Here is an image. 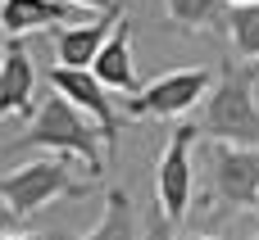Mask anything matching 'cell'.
<instances>
[{
	"label": "cell",
	"mask_w": 259,
	"mask_h": 240,
	"mask_svg": "<svg viewBox=\"0 0 259 240\" xmlns=\"http://www.w3.org/2000/svg\"><path fill=\"white\" fill-rule=\"evenodd\" d=\"M18 145L23 150H50L55 159H82L91 177L105 172V150H100L105 136H100V127L55 91H50V100H41L27 132L18 136Z\"/></svg>",
	"instance_id": "6da1fadb"
},
{
	"label": "cell",
	"mask_w": 259,
	"mask_h": 240,
	"mask_svg": "<svg viewBox=\"0 0 259 240\" xmlns=\"http://www.w3.org/2000/svg\"><path fill=\"white\" fill-rule=\"evenodd\" d=\"M205 136H214L219 145H246L259 150V104L255 86H250V68L223 64L209 100H205V118H200Z\"/></svg>",
	"instance_id": "7a4b0ae2"
},
{
	"label": "cell",
	"mask_w": 259,
	"mask_h": 240,
	"mask_svg": "<svg viewBox=\"0 0 259 240\" xmlns=\"http://www.w3.org/2000/svg\"><path fill=\"white\" fill-rule=\"evenodd\" d=\"M77 195H87V186L73 182V172H68L64 159H36V163L14 168L9 177H0V200L14 209V218H32L46 204L77 200Z\"/></svg>",
	"instance_id": "3957f363"
},
{
	"label": "cell",
	"mask_w": 259,
	"mask_h": 240,
	"mask_svg": "<svg viewBox=\"0 0 259 240\" xmlns=\"http://www.w3.org/2000/svg\"><path fill=\"white\" fill-rule=\"evenodd\" d=\"M209 91H214V82L205 68H173V73L155 77L150 86H141V95L127 100V118H182L200 100H209Z\"/></svg>",
	"instance_id": "277c9868"
},
{
	"label": "cell",
	"mask_w": 259,
	"mask_h": 240,
	"mask_svg": "<svg viewBox=\"0 0 259 240\" xmlns=\"http://www.w3.org/2000/svg\"><path fill=\"white\" fill-rule=\"evenodd\" d=\"M200 127L191 123H178L168 132V145L159 154V168H155V200L164 209L168 222H182L187 209H191V191H196V177H191V145H196Z\"/></svg>",
	"instance_id": "5b68a950"
},
{
	"label": "cell",
	"mask_w": 259,
	"mask_h": 240,
	"mask_svg": "<svg viewBox=\"0 0 259 240\" xmlns=\"http://www.w3.org/2000/svg\"><path fill=\"white\" fill-rule=\"evenodd\" d=\"M209 177L214 195L232 209H255L259 200V150L246 145H209Z\"/></svg>",
	"instance_id": "8992f818"
},
{
	"label": "cell",
	"mask_w": 259,
	"mask_h": 240,
	"mask_svg": "<svg viewBox=\"0 0 259 240\" xmlns=\"http://www.w3.org/2000/svg\"><path fill=\"white\" fill-rule=\"evenodd\" d=\"M50 91L55 95H64L73 109H82L96 127H100V136H105V145L114 150L118 145V109H114V100H109V91L96 82V73H77V68H50Z\"/></svg>",
	"instance_id": "52a82bcc"
},
{
	"label": "cell",
	"mask_w": 259,
	"mask_h": 240,
	"mask_svg": "<svg viewBox=\"0 0 259 240\" xmlns=\"http://www.w3.org/2000/svg\"><path fill=\"white\" fill-rule=\"evenodd\" d=\"M123 23V9H109L91 23H73V27H59L55 32V54H59V68H77V73H91L96 54L105 50V41L114 36V27Z\"/></svg>",
	"instance_id": "ba28073f"
},
{
	"label": "cell",
	"mask_w": 259,
	"mask_h": 240,
	"mask_svg": "<svg viewBox=\"0 0 259 240\" xmlns=\"http://www.w3.org/2000/svg\"><path fill=\"white\" fill-rule=\"evenodd\" d=\"M32 86H36L32 54H27L23 36H14V41L5 45V59H0V118H9V113H27V104H32Z\"/></svg>",
	"instance_id": "9c48e42d"
},
{
	"label": "cell",
	"mask_w": 259,
	"mask_h": 240,
	"mask_svg": "<svg viewBox=\"0 0 259 240\" xmlns=\"http://www.w3.org/2000/svg\"><path fill=\"white\" fill-rule=\"evenodd\" d=\"M96 82L105 91H127V95H141V82H137V64H132V36H127V18L114 27V36L105 41V50L96 54L91 64Z\"/></svg>",
	"instance_id": "30bf717a"
},
{
	"label": "cell",
	"mask_w": 259,
	"mask_h": 240,
	"mask_svg": "<svg viewBox=\"0 0 259 240\" xmlns=\"http://www.w3.org/2000/svg\"><path fill=\"white\" fill-rule=\"evenodd\" d=\"M68 18H73V5H64V0H0V27L9 36H27L36 27L68 23Z\"/></svg>",
	"instance_id": "8fae6325"
},
{
	"label": "cell",
	"mask_w": 259,
	"mask_h": 240,
	"mask_svg": "<svg viewBox=\"0 0 259 240\" xmlns=\"http://www.w3.org/2000/svg\"><path fill=\"white\" fill-rule=\"evenodd\" d=\"M50 240H141L137 236V222H132V200H127V191H105V218H100V227L96 231H87V236H68V231H55Z\"/></svg>",
	"instance_id": "7c38bea8"
},
{
	"label": "cell",
	"mask_w": 259,
	"mask_h": 240,
	"mask_svg": "<svg viewBox=\"0 0 259 240\" xmlns=\"http://www.w3.org/2000/svg\"><path fill=\"white\" fill-rule=\"evenodd\" d=\"M164 14H168V23L182 27V32H200V27L228 23L223 0H164Z\"/></svg>",
	"instance_id": "4fadbf2b"
},
{
	"label": "cell",
	"mask_w": 259,
	"mask_h": 240,
	"mask_svg": "<svg viewBox=\"0 0 259 240\" xmlns=\"http://www.w3.org/2000/svg\"><path fill=\"white\" fill-rule=\"evenodd\" d=\"M228 36H232V45L255 64L259 59V5H237V9H228Z\"/></svg>",
	"instance_id": "5bb4252c"
},
{
	"label": "cell",
	"mask_w": 259,
	"mask_h": 240,
	"mask_svg": "<svg viewBox=\"0 0 259 240\" xmlns=\"http://www.w3.org/2000/svg\"><path fill=\"white\" fill-rule=\"evenodd\" d=\"M173 222L164 218V209H159V200L150 204V213H146V231H141V240H173V231H168Z\"/></svg>",
	"instance_id": "9a60e30c"
},
{
	"label": "cell",
	"mask_w": 259,
	"mask_h": 240,
	"mask_svg": "<svg viewBox=\"0 0 259 240\" xmlns=\"http://www.w3.org/2000/svg\"><path fill=\"white\" fill-rule=\"evenodd\" d=\"M64 5L87 9V14H109V9H118V0H64Z\"/></svg>",
	"instance_id": "2e32d148"
},
{
	"label": "cell",
	"mask_w": 259,
	"mask_h": 240,
	"mask_svg": "<svg viewBox=\"0 0 259 240\" xmlns=\"http://www.w3.org/2000/svg\"><path fill=\"white\" fill-rule=\"evenodd\" d=\"M9 236H14V209L0 200V240H9Z\"/></svg>",
	"instance_id": "e0dca14e"
},
{
	"label": "cell",
	"mask_w": 259,
	"mask_h": 240,
	"mask_svg": "<svg viewBox=\"0 0 259 240\" xmlns=\"http://www.w3.org/2000/svg\"><path fill=\"white\" fill-rule=\"evenodd\" d=\"M9 240H46V236H32V231H18V236H9Z\"/></svg>",
	"instance_id": "ac0fdd59"
},
{
	"label": "cell",
	"mask_w": 259,
	"mask_h": 240,
	"mask_svg": "<svg viewBox=\"0 0 259 240\" xmlns=\"http://www.w3.org/2000/svg\"><path fill=\"white\" fill-rule=\"evenodd\" d=\"M246 68H250V82H259V59H255V64H246Z\"/></svg>",
	"instance_id": "d6986e66"
},
{
	"label": "cell",
	"mask_w": 259,
	"mask_h": 240,
	"mask_svg": "<svg viewBox=\"0 0 259 240\" xmlns=\"http://www.w3.org/2000/svg\"><path fill=\"white\" fill-rule=\"evenodd\" d=\"M223 5H232V9H237V5H259V0H223Z\"/></svg>",
	"instance_id": "ffe728a7"
},
{
	"label": "cell",
	"mask_w": 259,
	"mask_h": 240,
	"mask_svg": "<svg viewBox=\"0 0 259 240\" xmlns=\"http://www.w3.org/2000/svg\"><path fill=\"white\" fill-rule=\"evenodd\" d=\"M182 240H214V236H182Z\"/></svg>",
	"instance_id": "44dd1931"
},
{
	"label": "cell",
	"mask_w": 259,
	"mask_h": 240,
	"mask_svg": "<svg viewBox=\"0 0 259 240\" xmlns=\"http://www.w3.org/2000/svg\"><path fill=\"white\" fill-rule=\"evenodd\" d=\"M0 59H5V45H0Z\"/></svg>",
	"instance_id": "7402d4cb"
},
{
	"label": "cell",
	"mask_w": 259,
	"mask_h": 240,
	"mask_svg": "<svg viewBox=\"0 0 259 240\" xmlns=\"http://www.w3.org/2000/svg\"><path fill=\"white\" fill-rule=\"evenodd\" d=\"M255 213H259V200H255Z\"/></svg>",
	"instance_id": "603a6c76"
},
{
	"label": "cell",
	"mask_w": 259,
	"mask_h": 240,
	"mask_svg": "<svg viewBox=\"0 0 259 240\" xmlns=\"http://www.w3.org/2000/svg\"><path fill=\"white\" fill-rule=\"evenodd\" d=\"M250 240H259V236H250Z\"/></svg>",
	"instance_id": "cb8c5ba5"
}]
</instances>
